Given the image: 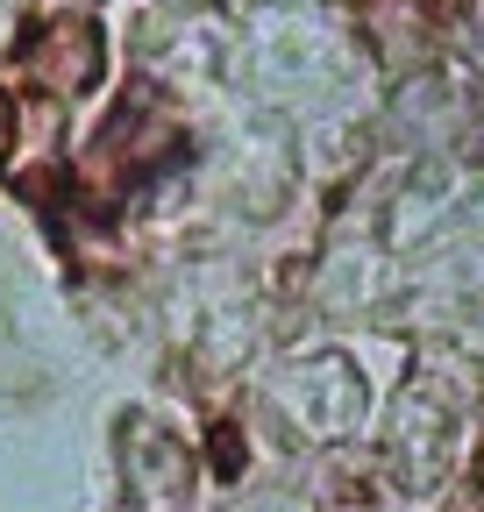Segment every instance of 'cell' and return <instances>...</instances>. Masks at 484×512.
<instances>
[{
  "instance_id": "cell-1",
  "label": "cell",
  "mask_w": 484,
  "mask_h": 512,
  "mask_svg": "<svg viewBox=\"0 0 484 512\" xmlns=\"http://www.w3.org/2000/svg\"><path fill=\"white\" fill-rule=\"evenodd\" d=\"M385 448H392L399 491H435V484H442V470H449V456H456V406L442 399L435 377H420V384H406V392H399Z\"/></svg>"
},
{
  "instance_id": "cell-2",
  "label": "cell",
  "mask_w": 484,
  "mask_h": 512,
  "mask_svg": "<svg viewBox=\"0 0 484 512\" xmlns=\"http://www.w3.org/2000/svg\"><path fill=\"white\" fill-rule=\"evenodd\" d=\"M285 406L299 420V434H314V441H335L363 420V377L349 356H314V363H299L285 377Z\"/></svg>"
},
{
  "instance_id": "cell-3",
  "label": "cell",
  "mask_w": 484,
  "mask_h": 512,
  "mask_svg": "<svg viewBox=\"0 0 484 512\" xmlns=\"http://www.w3.org/2000/svg\"><path fill=\"white\" fill-rule=\"evenodd\" d=\"M121 470H129V491H136L143 512H178L193 498V456H186V441L164 434L157 420L121 427Z\"/></svg>"
},
{
  "instance_id": "cell-4",
  "label": "cell",
  "mask_w": 484,
  "mask_h": 512,
  "mask_svg": "<svg viewBox=\"0 0 484 512\" xmlns=\"http://www.w3.org/2000/svg\"><path fill=\"white\" fill-rule=\"evenodd\" d=\"M100 29L93 22H50L43 36H29L22 43V72L36 79V86H50V93H86L93 79H100Z\"/></svg>"
},
{
  "instance_id": "cell-5",
  "label": "cell",
  "mask_w": 484,
  "mask_h": 512,
  "mask_svg": "<svg viewBox=\"0 0 484 512\" xmlns=\"http://www.w3.org/2000/svg\"><path fill=\"white\" fill-rule=\"evenodd\" d=\"M356 22L363 36L378 43V57H406V36L420 43V0H356Z\"/></svg>"
},
{
  "instance_id": "cell-6",
  "label": "cell",
  "mask_w": 484,
  "mask_h": 512,
  "mask_svg": "<svg viewBox=\"0 0 484 512\" xmlns=\"http://www.w3.org/2000/svg\"><path fill=\"white\" fill-rule=\"evenodd\" d=\"M8 143H15V114H8V100H0V157H8Z\"/></svg>"
},
{
  "instance_id": "cell-7",
  "label": "cell",
  "mask_w": 484,
  "mask_h": 512,
  "mask_svg": "<svg viewBox=\"0 0 484 512\" xmlns=\"http://www.w3.org/2000/svg\"><path fill=\"white\" fill-rule=\"evenodd\" d=\"M171 8H200V0H171Z\"/></svg>"
}]
</instances>
